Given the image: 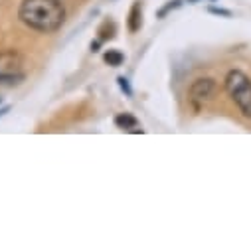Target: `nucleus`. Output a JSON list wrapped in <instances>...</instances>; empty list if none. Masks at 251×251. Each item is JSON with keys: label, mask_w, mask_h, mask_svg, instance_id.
<instances>
[{"label": "nucleus", "mask_w": 251, "mask_h": 251, "mask_svg": "<svg viewBox=\"0 0 251 251\" xmlns=\"http://www.w3.org/2000/svg\"><path fill=\"white\" fill-rule=\"evenodd\" d=\"M20 20L38 32H55L66 20V8L59 0H24Z\"/></svg>", "instance_id": "obj_1"}, {"label": "nucleus", "mask_w": 251, "mask_h": 251, "mask_svg": "<svg viewBox=\"0 0 251 251\" xmlns=\"http://www.w3.org/2000/svg\"><path fill=\"white\" fill-rule=\"evenodd\" d=\"M226 91L229 93L231 101L239 107V111L245 117H251V79L243 72L231 70L226 75Z\"/></svg>", "instance_id": "obj_2"}, {"label": "nucleus", "mask_w": 251, "mask_h": 251, "mask_svg": "<svg viewBox=\"0 0 251 251\" xmlns=\"http://www.w3.org/2000/svg\"><path fill=\"white\" fill-rule=\"evenodd\" d=\"M24 79V59L16 51L0 53V83H18Z\"/></svg>", "instance_id": "obj_3"}, {"label": "nucleus", "mask_w": 251, "mask_h": 251, "mask_svg": "<svg viewBox=\"0 0 251 251\" xmlns=\"http://www.w3.org/2000/svg\"><path fill=\"white\" fill-rule=\"evenodd\" d=\"M218 91V85L214 79L210 77H204V79H196L190 87V101L196 105V107H202L204 103H210L214 99Z\"/></svg>", "instance_id": "obj_4"}, {"label": "nucleus", "mask_w": 251, "mask_h": 251, "mask_svg": "<svg viewBox=\"0 0 251 251\" xmlns=\"http://www.w3.org/2000/svg\"><path fill=\"white\" fill-rule=\"evenodd\" d=\"M115 125H117L119 129H133L135 133H139V129H137L139 121H137L133 115H129V113H121V115H117V117H115Z\"/></svg>", "instance_id": "obj_5"}, {"label": "nucleus", "mask_w": 251, "mask_h": 251, "mask_svg": "<svg viewBox=\"0 0 251 251\" xmlns=\"http://www.w3.org/2000/svg\"><path fill=\"white\" fill-rule=\"evenodd\" d=\"M141 24H143V8H141V2H135L129 14V30L137 32L141 30Z\"/></svg>", "instance_id": "obj_6"}, {"label": "nucleus", "mask_w": 251, "mask_h": 251, "mask_svg": "<svg viewBox=\"0 0 251 251\" xmlns=\"http://www.w3.org/2000/svg\"><path fill=\"white\" fill-rule=\"evenodd\" d=\"M103 59H105V64H109V66L117 68V66H121V64H123L125 55H123L121 51H117V50H109V51L103 55Z\"/></svg>", "instance_id": "obj_7"}, {"label": "nucleus", "mask_w": 251, "mask_h": 251, "mask_svg": "<svg viewBox=\"0 0 251 251\" xmlns=\"http://www.w3.org/2000/svg\"><path fill=\"white\" fill-rule=\"evenodd\" d=\"M178 6H180V0H174V2H170V4H166V6H164V8L160 10V12H158V16L162 18V16H166V14L170 12V10H174V8H178Z\"/></svg>", "instance_id": "obj_8"}, {"label": "nucleus", "mask_w": 251, "mask_h": 251, "mask_svg": "<svg viewBox=\"0 0 251 251\" xmlns=\"http://www.w3.org/2000/svg\"><path fill=\"white\" fill-rule=\"evenodd\" d=\"M117 81H119V85H121V89H123L125 93H127V95H133V89H131V85H129L127 79H125V77H119Z\"/></svg>", "instance_id": "obj_9"}, {"label": "nucleus", "mask_w": 251, "mask_h": 251, "mask_svg": "<svg viewBox=\"0 0 251 251\" xmlns=\"http://www.w3.org/2000/svg\"><path fill=\"white\" fill-rule=\"evenodd\" d=\"M210 12H214V14H222V16H231L229 10H222V8H210Z\"/></svg>", "instance_id": "obj_10"}, {"label": "nucleus", "mask_w": 251, "mask_h": 251, "mask_svg": "<svg viewBox=\"0 0 251 251\" xmlns=\"http://www.w3.org/2000/svg\"><path fill=\"white\" fill-rule=\"evenodd\" d=\"M8 109H10V107H2V109H0V117L6 115V113H8Z\"/></svg>", "instance_id": "obj_11"}, {"label": "nucleus", "mask_w": 251, "mask_h": 251, "mask_svg": "<svg viewBox=\"0 0 251 251\" xmlns=\"http://www.w3.org/2000/svg\"><path fill=\"white\" fill-rule=\"evenodd\" d=\"M97 48H99V42H95V44H91V50H93V51H97Z\"/></svg>", "instance_id": "obj_12"}, {"label": "nucleus", "mask_w": 251, "mask_h": 251, "mask_svg": "<svg viewBox=\"0 0 251 251\" xmlns=\"http://www.w3.org/2000/svg\"><path fill=\"white\" fill-rule=\"evenodd\" d=\"M188 2H194V0H188Z\"/></svg>", "instance_id": "obj_13"}]
</instances>
